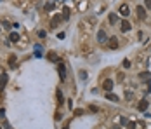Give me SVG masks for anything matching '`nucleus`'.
I'll use <instances>...</instances> for the list:
<instances>
[{
  "label": "nucleus",
  "instance_id": "f257e3e1",
  "mask_svg": "<svg viewBox=\"0 0 151 129\" xmlns=\"http://www.w3.org/2000/svg\"><path fill=\"white\" fill-rule=\"evenodd\" d=\"M148 106H149V101H148V100H141L139 105H137V110H139V112H146V110H148Z\"/></svg>",
  "mask_w": 151,
  "mask_h": 129
},
{
  "label": "nucleus",
  "instance_id": "f03ea898",
  "mask_svg": "<svg viewBox=\"0 0 151 129\" xmlns=\"http://www.w3.org/2000/svg\"><path fill=\"white\" fill-rule=\"evenodd\" d=\"M57 72H59V79H61V80H64V79H66V66H64L63 63H59Z\"/></svg>",
  "mask_w": 151,
  "mask_h": 129
},
{
  "label": "nucleus",
  "instance_id": "7ed1b4c3",
  "mask_svg": "<svg viewBox=\"0 0 151 129\" xmlns=\"http://www.w3.org/2000/svg\"><path fill=\"white\" fill-rule=\"evenodd\" d=\"M135 12H137V18H139V19H144V18H146V7H142V5H137Z\"/></svg>",
  "mask_w": 151,
  "mask_h": 129
},
{
  "label": "nucleus",
  "instance_id": "20e7f679",
  "mask_svg": "<svg viewBox=\"0 0 151 129\" xmlns=\"http://www.w3.org/2000/svg\"><path fill=\"white\" fill-rule=\"evenodd\" d=\"M118 12L122 14L123 18H127V16H128V12H130V9H128V5H127V4H123V5H120V9H118Z\"/></svg>",
  "mask_w": 151,
  "mask_h": 129
},
{
  "label": "nucleus",
  "instance_id": "39448f33",
  "mask_svg": "<svg viewBox=\"0 0 151 129\" xmlns=\"http://www.w3.org/2000/svg\"><path fill=\"white\" fill-rule=\"evenodd\" d=\"M7 80H9V77H7V73H0V91L5 87Z\"/></svg>",
  "mask_w": 151,
  "mask_h": 129
},
{
  "label": "nucleus",
  "instance_id": "423d86ee",
  "mask_svg": "<svg viewBox=\"0 0 151 129\" xmlns=\"http://www.w3.org/2000/svg\"><path fill=\"white\" fill-rule=\"evenodd\" d=\"M97 42H101V44L106 42V31H104V30H99V31H97Z\"/></svg>",
  "mask_w": 151,
  "mask_h": 129
},
{
  "label": "nucleus",
  "instance_id": "0eeeda50",
  "mask_svg": "<svg viewBox=\"0 0 151 129\" xmlns=\"http://www.w3.org/2000/svg\"><path fill=\"white\" fill-rule=\"evenodd\" d=\"M113 86H115V84H113V80H110V79H108V80H104V84H103V87H104L108 93L113 89Z\"/></svg>",
  "mask_w": 151,
  "mask_h": 129
},
{
  "label": "nucleus",
  "instance_id": "6e6552de",
  "mask_svg": "<svg viewBox=\"0 0 151 129\" xmlns=\"http://www.w3.org/2000/svg\"><path fill=\"white\" fill-rule=\"evenodd\" d=\"M130 28H132V26H130V23H128L127 19H123V21H122V26H120V30H122V31H128Z\"/></svg>",
  "mask_w": 151,
  "mask_h": 129
},
{
  "label": "nucleus",
  "instance_id": "1a4fd4ad",
  "mask_svg": "<svg viewBox=\"0 0 151 129\" xmlns=\"http://www.w3.org/2000/svg\"><path fill=\"white\" fill-rule=\"evenodd\" d=\"M108 42H110V47H111V49H118V38H116V37H111Z\"/></svg>",
  "mask_w": 151,
  "mask_h": 129
},
{
  "label": "nucleus",
  "instance_id": "9d476101",
  "mask_svg": "<svg viewBox=\"0 0 151 129\" xmlns=\"http://www.w3.org/2000/svg\"><path fill=\"white\" fill-rule=\"evenodd\" d=\"M9 40H11V42H18V40H19V33H18V31H11Z\"/></svg>",
  "mask_w": 151,
  "mask_h": 129
},
{
  "label": "nucleus",
  "instance_id": "9b49d317",
  "mask_svg": "<svg viewBox=\"0 0 151 129\" xmlns=\"http://www.w3.org/2000/svg\"><path fill=\"white\" fill-rule=\"evenodd\" d=\"M106 100H110V101H115V103H116V101L120 100V98H118L116 94H113V93H108V94H106Z\"/></svg>",
  "mask_w": 151,
  "mask_h": 129
},
{
  "label": "nucleus",
  "instance_id": "f8f14e48",
  "mask_svg": "<svg viewBox=\"0 0 151 129\" xmlns=\"http://www.w3.org/2000/svg\"><path fill=\"white\" fill-rule=\"evenodd\" d=\"M108 19H110V23H111V24H116V23H118V16H116V14H111V12H110Z\"/></svg>",
  "mask_w": 151,
  "mask_h": 129
},
{
  "label": "nucleus",
  "instance_id": "ddd939ff",
  "mask_svg": "<svg viewBox=\"0 0 151 129\" xmlns=\"http://www.w3.org/2000/svg\"><path fill=\"white\" fill-rule=\"evenodd\" d=\"M42 53H44V51H42V47L37 44V46H35V58H42Z\"/></svg>",
  "mask_w": 151,
  "mask_h": 129
},
{
  "label": "nucleus",
  "instance_id": "4468645a",
  "mask_svg": "<svg viewBox=\"0 0 151 129\" xmlns=\"http://www.w3.org/2000/svg\"><path fill=\"white\" fill-rule=\"evenodd\" d=\"M47 58L51 59V61H59V58H57V54L54 53V51H51V53H49V56H47Z\"/></svg>",
  "mask_w": 151,
  "mask_h": 129
},
{
  "label": "nucleus",
  "instance_id": "2eb2a0df",
  "mask_svg": "<svg viewBox=\"0 0 151 129\" xmlns=\"http://www.w3.org/2000/svg\"><path fill=\"white\" fill-rule=\"evenodd\" d=\"M139 79H141V80H146V79H151V73H149V72H142V73H139Z\"/></svg>",
  "mask_w": 151,
  "mask_h": 129
},
{
  "label": "nucleus",
  "instance_id": "dca6fc26",
  "mask_svg": "<svg viewBox=\"0 0 151 129\" xmlns=\"http://www.w3.org/2000/svg\"><path fill=\"white\" fill-rule=\"evenodd\" d=\"M63 14H64V16H63L64 19H70V14H71V11L68 9V7H64V9H63Z\"/></svg>",
  "mask_w": 151,
  "mask_h": 129
},
{
  "label": "nucleus",
  "instance_id": "f3484780",
  "mask_svg": "<svg viewBox=\"0 0 151 129\" xmlns=\"http://www.w3.org/2000/svg\"><path fill=\"white\" fill-rule=\"evenodd\" d=\"M59 21H61V16H56V18L52 19V23H51V24H52V28H54V26H57Z\"/></svg>",
  "mask_w": 151,
  "mask_h": 129
},
{
  "label": "nucleus",
  "instance_id": "a211bd4d",
  "mask_svg": "<svg viewBox=\"0 0 151 129\" xmlns=\"http://www.w3.org/2000/svg\"><path fill=\"white\" fill-rule=\"evenodd\" d=\"M16 61H18V58H16V56L12 54L11 58H9V64H11V66H14V64H16Z\"/></svg>",
  "mask_w": 151,
  "mask_h": 129
},
{
  "label": "nucleus",
  "instance_id": "6ab92c4d",
  "mask_svg": "<svg viewBox=\"0 0 151 129\" xmlns=\"http://www.w3.org/2000/svg\"><path fill=\"white\" fill-rule=\"evenodd\" d=\"M52 9H54V0L49 2V4H45V11H52Z\"/></svg>",
  "mask_w": 151,
  "mask_h": 129
},
{
  "label": "nucleus",
  "instance_id": "aec40b11",
  "mask_svg": "<svg viewBox=\"0 0 151 129\" xmlns=\"http://www.w3.org/2000/svg\"><path fill=\"white\" fill-rule=\"evenodd\" d=\"M57 103L59 105L63 103V93H61V89H57Z\"/></svg>",
  "mask_w": 151,
  "mask_h": 129
},
{
  "label": "nucleus",
  "instance_id": "412c9836",
  "mask_svg": "<svg viewBox=\"0 0 151 129\" xmlns=\"http://www.w3.org/2000/svg\"><path fill=\"white\" fill-rule=\"evenodd\" d=\"M144 7H148V9H151V0H144Z\"/></svg>",
  "mask_w": 151,
  "mask_h": 129
},
{
  "label": "nucleus",
  "instance_id": "4be33fe9",
  "mask_svg": "<svg viewBox=\"0 0 151 129\" xmlns=\"http://www.w3.org/2000/svg\"><path fill=\"white\" fill-rule=\"evenodd\" d=\"M127 127H128V129H135V122H128Z\"/></svg>",
  "mask_w": 151,
  "mask_h": 129
},
{
  "label": "nucleus",
  "instance_id": "5701e85b",
  "mask_svg": "<svg viewBox=\"0 0 151 129\" xmlns=\"http://www.w3.org/2000/svg\"><path fill=\"white\" fill-rule=\"evenodd\" d=\"M123 66H125V68H128V66H130V61H128V59H125V61H123Z\"/></svg>",
  "mask_w": 151,
  "mask_h": 129
},
{
  "label": "nucleus",
  "instance_id": "b1692460",
  "mask_svg": "<svg viewBox=\"0 0 151 129\" xmlns=\"http://www.w3.org/2000/svg\"><path fill=\"white\" fill-rule=\"evenodd\" d=\"M82 113H83V110H82V108H78V110H75V115H82Z\"/></svg>",
  "mask_w": 151,
  "mask_h": 129
},
{
  "label": "nucleus",
  "instance_id": "393cba45",
  "mask_svg": "<svg viewBox=\"0 0 151 129\" xmlns=\"http://www.w3.org/2000/svg\"><path fill=\"white\" fill-rule=\"evenodd\" d=\"M38 37H42V38H44V37H45V31H44V30H40V31H38Z\"/></svg>",
  "mask_w": 151,
  "mask_h": 129
},
{
  "label": "nucleus",
  "instance_id": "a878e982",
  "mask_svg": "<svg viewBox=\"0 0 151 129\" xmlns=\"http://www.w3.org/2000/svg\"><path fill=\"white\" fill-rule=\"evenodd\" d=\"M80 79H87V73L85 72H80Z\"/></svg>",
  "mask_w": 151,
  "mask_h": 129
},
{
  "label": "nucleus",
  "instance_id": "bb28decb",
  "mask_svg": "<svg viewBox=\"0 0 151 129\" xmlns=\"http://www.w3.org/2000/svg\"><path fill=\"white\" fill-rule=\"evenodd\" d=\"M63 129H68V126H66V127H63Z\"/></svg>",
  "mask_w": 151,
  "mask_h": 129
},
{
  "label": "nucleus",
  "instance_id": "cd10ccee",
  "mask_svg": "<svg viewBox=\"0 0 151 129\" xmlns=\"http://www.w3.org/2000/svg\"><path fill=\"white\" fill-rule=\"evenodd\" d=\"M0 70H2V68H0ZM0 73H2V72H0Z\"/></svg>",
  "mask_w": 151,
  "mask_h": 129
},
{
  "label": "nucleus",
  "instance_id": "c85d7f7f",
  "mask_svg": "<svg viewBox=\"0 0 151 129\" xmlns=\"http://www.w3.org/2000/svg\"><path fill=\"white\" fill-rule=\"evenodd\" d=\"M0 2H2V0H0Z\"/></svg>",
  "mask_w": 151,
  "mask_h": 129
},
{
  "label": "nucleus",
  "instance_id": "c756f323",
  "mask_svg": "<svg viewBox=\"0 0 151 129\" xmlns=\"http://www.w3.org/2000/svg\"><path fill=\"white\" fill-rule=\"evenodd\" d=\"M0 129H2V127H0Z\"/></svg>",
  "mask_w": 151,
  "mask_h": 129
}]
</instances>
